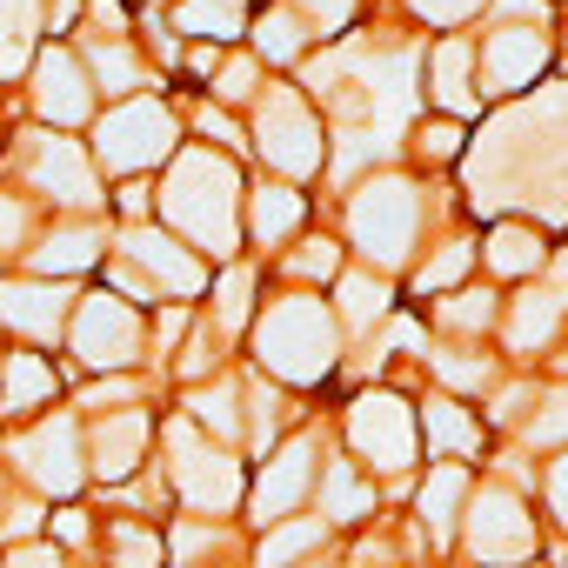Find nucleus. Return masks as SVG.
<instances>
[{"label":"nucleus","instance_id":"12","mask_svg":"<svg viewBox=\"0 0 568 568\" xmlns=\"http://www.w3.org/2000/svg\"><path fill=\"white\" fill-rule=\"evenodd\" d=\"M68 315H74V288H68V281H34V274H8V281H0V328L21 335L28 348L61 342Z\"/></svg>","mask_w":568,"mask_h":568},{"label":"nucleus","instance_id":"13","mask_svg":"<svg viewBox=\"0 0 568 568\" xmlns=\"http://www.w3.org/2000/svg\"><path fill=\"white\" fill-rule=\"evenodd\" d=\"M28 101H34V114H41L54 134L81 128V121L94 114V81H88L81 54H68V48H41V54H34V81H28Z\"/></svg>","mask_w":568,"mask_h":568},{"label":"nucleus","instance_id":"6","mask_svg":"<svg viewBox=\"0 0 568 568\" xmlns=\"http://www.w3.org/2000/svg\"><path fill=\"white\" fill-rule=\"evenodd\" d=\"M68 355H74V368H88V375H128V368L148 355L141 308L121 302L114 288L81 295L74 315H68Z\"/></svg>","mask_w":568,"mask_h":568},{"label":"nucleus","instance_id":"26","mask_svg":"<svg viewBox=\"0 0 568 568\" xmlns=\"http://www.w3.org/2000/svg\"><path fill=\"white\" fill-rule=\"evenodd\" d=\"M322 515H328V521H362V515H375V488L362 481L355 462H328V475H322Z\"/></svg>","mask_w":568,"mask_h":568},{"label":"nucleus","instance_id":"37","mask_svg":"<svg viewBox=\"0 0 568 568\" xmlns=\"http://www.w3.org/2000/svg\"><path fill=\"white\" fill-rule=\"evenodd\" d=\"M435 375L448 382V388H488V355H468V348H448V355H435Z\"/></svg>","mask_w":568,"mask_h":568},{"label":"nucleus","instance_id":"23","mask_svg":"<svg viewBox=\"0 0 568 568\" xmlns=\"http://www.w3.org/2000/svg\"><path fill=\"white\" fill-rule=\"evenodd\" d=\"M187 422L207 435V442H234L241 435V388L234 382H207V388H187Z\"/></svg>","mask_w":568,"mask_h":568},{"label":"nucleus","instance_id":"43","mask_svg":"<svg viewBox=\"0 0 568 568\" xmlns=\"http://www.w3.org/2000/svg\"><path fill=\"white\" fill-rule=\"evenodd\" d=\"M8 568H74L54 541H21V548H8Z\"/></svg>","mask_w":568,"mask_h":568},{"label":"nucleus","instance_id":"28","mask_svg":"<svg viewBox=\"0 0 568 568\" xmlns=\"http://www.w3.org/2000/svg\"><path fill=\"white\" fill-rule=\"evenodd\" d=\"M161 561H168V548L148 521H134V515L108 521V568H161Z\"/></svg>","mask_w":568,"mask_h":568},{"label":"nucleus","instance_id":"7","mask_svg":"<svg viewBox=\"0 0 568 568\" xmlns=\"http://www.w3.org/2000/svg\"><path fill=\"white\" fill-rule=\"evenodd\" d=\"M14 161H21V181H28L34 201H54L68 214H94L101 207V168H94V154L81 141H68L54 128H34V134H21Z\"/></svg>","mask_w":568,"mask_h":568},{"label":"nucleus","instance_id":"1","mask_svg":"<svg viewBox=\"0 0 568 568\" xmlns=\"http://www.w3.org/2000/svg\"><path fill=\"white\" fill-rule=\"evenodd\" d=\"M161 221L194 254L227 261L241 247V174H234V161L214 154V148L174 154L168 161V181H161Z\"/></svg>","mask_w":568,"mask_h":568},{"label":"nucleus","instance_id":"27","mask_svg":"<svg viewBox=\"0 0 568 568\" xmlns=\"http://www.w3.org/2000/svg\"><path fill=\"white\" fill-rule=\"evenodd\" d=\"M322 535H328V521H274V528L261 535L254 568H295L302 555H315V548H322Z\"/></svg>","mask_w":568,"mask_h":568},{"label":"nucleus","instance_id":"10","mask_svg":"<svg viewBox=\"0 0 568 568\" xmlns=\"http://www.w3.org/2000/svg\"><path fill=\"white\" fill-rule=\"evenodd\" d=\"M121 261L148 281L154 295H168V302H194V295L207 288L201 254H194L187 241H174L168 227H128V234H121Z\"/></svg>","mask_w":568,"mask_h":568},{"label":"nucleus","instance_id":"8","mask_svg":"<svg viewBox=\"0 0 568 568\" xmlns=\"http://www.w3.org/2000/svg\"><path fill=\"white\" fill-rule=\"evenodd\" d=\"M348 234H355V247H362L375 267H402V261L415 254V234H422V194H415V181L382 174V181L355 187V201H348Z\"/></svg>","mask_w":568,"mask_h":568},{"label":"nucleus","instance_id":"48","mask_svg":"<svg viewBox=\"0 0 568 568\" xmlns=\"http://www.w3.org/2000/svg\"><path fill=\"white\" fill-rule=\"evenodd\" d=\"M54 535L61 541H88V508H54Z\"/></svg>","mask_w":568,"mask_h":568},{"label":"nucleus","instance_id":"20","mask_svg":"<svg viewBox=\"0 0 568 568\" xmlns=\"http://www.w3.org/2000/svg\"><path fill=\"white\" fill-rule=\"evenodd\" d=\"M81 68L94 81V94H114V101L148 88V68H141V54L128 41H81Z\"/></svg>","mask_w":568,"mask_h":568},{"label":"nucleus","instance_id":"39","mask_svg":"<svg viewBox=\"0 0 568 568\" xmlns=\"http://www.w3.org/2000/svg\"><path fill=\"white\" fill-rule=\"evenodd\" d=\"M288 274H302V281H335V274H342V247H335V241H302V254H288Z\"/></svg>","mask_w":568,"mask_h":568},{"label":"nucleus","instance_id":"49","mask_svg":"<svg viewBox=\"0 0 568 568\" xmlns=\"http://www.w3.org/2000/svg\"><path fill=\"white\" fill-rule=\"evenodd\" d=\"M548 501H555V515H561V528H568V455L548 468Z\"/></svg>","mask_w":568,"mask_h":568},{"label":"nucleus","instance_id":"21","mask_svg":"<svg viewBox=\"0 0 568 568\" xmlns=\"http://www.w3.org/2000/svg\"><path fill=\"white\" fill-rule=\"evenodd\" d=\"M302 214H308V201H302L295 187H254V194H247V234H254L261 247H281V241L302 227Z\"/></svg>","mask_w":568,"mask_h":568},{"label":"nucleus","instance_id":"45","mask_svg":"<svg viewBox=\"0 0 568 568\" xmlns=\"http://www.w3.org/2000/svg\"><path fill=\"white\" fill-rule=\"evenodd\" d=\"M348 14H355V0H302V21H315L322 34H335Z\"/></svg>","mask_w":568,"mask_h":568},{"label":"nucleus","instance_id":"38","mask_svg":"<svg viewBox=\"0 0 568 568\" xmlns=\"http://www.w3.org/2000/svg\"><path fill=\"white\" fill-rule=\"evenodd\" d=\"M468 261H475V247H468V241H448V247L415 274V288H422V295H428V288H448V281H462V274H468Z\"/></svg>","mask_w":568,"mask_h":568},{"label":"nucleus","instance_id":"46","mask_svg":"<svg viewBox=\"0 0 568 568\" xmlns=\"http://www.w3.org/2000/svg\"><path fill=\"white\" fill-rule=\"evenodd\" d=\"M415 14H428V21H442V28H455V21H468L481 0H408Z\"/></svg>","mask_w":568,"mask_h":568},{"label":"nucleus","instance_id":"4","mask_svg":"<svg viewBox=\"0 0 568 568\" xmlns=\"http://www.w3.org/2000/svg\"><path fill=\"white\" fill-rule=\"evenodd\" d=\"M8 468H14V481H28L34 495H54V501L81 495V488H88L81 415H74V408H48V415H34V422L8 442Z\"/></svg>","mask_w":568,"mask_h":568},{"label":"nucleus","instance_id":"19","mask_svg":"<svg viewBox=\"0 0 568 568\" xmlns=\"http://www.w3.org/2000/svg\"><path fill=\"white\" fill-rule=\"evenodd\" d=\"M541 61H548V34H541V28H501V34H488V48H481V74H488L495 94L535 88Z\"/></svg>","mask_w":568,"mask_h":568},{"label":"nucleus","instance_id":"5","mask_svg":"<svg viewBox=\"0 0 568 568\" xmlns=\"http://www.w3.org/2000/svg\"><path fill=\"white\" fill-rule=\"evenodd\" d=\"M174 134H181V128H174L168 101H154V94H128V101H114V108L101 114V128H94V168L141 181L148 168L174 161Z\"/></svg>","mask_w":568,"mask_h":568},{"label":"nucleus","instance_id":"31","mask_svg":"<svg viewBox=\"0 0 568 568\" xmlns=\"http://www.w3.org/2000/svg\"><path fill=\"white\" fill-rule=\"evenodd\" d=\"M335 302H342V322H348V328H375V322L388 315V281H382V274H342Z\"/></svg>","mask_w":568,"mask_h":568},{"label":"nucleus","instance_id":"35","mask_svg":"<svg viewBox=\"0 0 568 568\" xmlns=\"http://www.w3.org/2000/svg\"><path fill=\"white\" fill-rule=\"evenodd\" d=\"M475 442H481V428H475L455 402H428V448L462 455V448H475Z\"/></svg>","mask_w":568,"mask_h":568},{"label":"nucleus","instance_id":"29","mask_svg":"<svg viewBox=\"0 0 568 568\" xmlns=\"http://www.w3.org/2000/svg\"><path fill=\"white\" fill-rule=\"evenodd\" d=\"M174 28L194 41H234L241 34V0H181Z\"/></svg>","mask_w":568,"mask_h":568},{"label":"nucleus","instance_id":"11","mask_svg":"<svg viewBox=\"0 0 568 568\" xmlns=\"http://www.w3.org/2000/svg\"><path fill=\"white\" fill-rule=\"evenodd\" d=\"M148 442H154V415L148 408H108V415H81V455H88V475L94 481H128L141 462H148Z\"/></svg>","mask_w":568,"mask_h":568},{"label":"nucleus","instance_id":"44","mask_svg":"<svg viewBox=\"0 0 568 568\" xmlns=\"http://www.w3.org/2000/svg\"><path fill=\"white\" fill-rule=\"evenodd\" d=\"M422 154H428V161H455V154H462V128H455V121L422 128Z\"/></svg>","mask_w":568,"mask_h":568},{"label":"nucleus","instance_id":"50","mask_svg":"<svg viewBox=\"0 0 568 568\" xmlns=\"http://www.w3.org/2000/svg\"><path fill=\"white\" fill-rule=\"evenodd\" d=\"M148 194H154L148 181H128V187H121V214H128V221H141V214H148Z\"/></svg>","mask_w":568,"mask_h":568},{"label":"nucleus","instance_id":"42","mask_svg":"<svg viewBox=\"0 0 568 568\" xmlns=\"http://www.w3.org/2000/svg\"><path fill=\"white\" fill-rule=\"evenodd\" d=\"M28 247V194H0V254Z\"/></svg>","mask_w":568,"mask_h":568},{"label":"nucleus","instance_id":"34","mask_svg":"<svg viewBox=\"0 0 568 568\" xmlns=\"http://www.w3.org/2000/svg\"><path fill=\"white\" fill-rule=\"evenodd\" d=\"M488 267H495V274H535V267H541V234H535V227H495Z\"/></svg>","mask_w":568,"mask_h":568},{"label":"nucleus","instance_id":"30","mask_svg":"<svg viewBox=\"0 0 568 568\" xmlns=\"http://www.w3.org/2000/svg\"><path fill=\"white\" fill-rule=\"evenodd\" d=\"M462 501H468V475H462V468H435V475L422 481V521H428L435 541L455 528V508H462Z\"/></svg>","mask_w":568,"mask_h":568},{"label":"nucleus","instance_id":"9","mask_svg":"<svg viewBox=\"0 0 568 568\" xmlns=\"http://www.w3.org/2000/svg\"><path fill=\"white\" fill-rule=\"evenodd\" d=\"M254 148L274 174H288V181H308L322 168V121L315 108L295 94V88H267L254 94Z\"/></svg>","mask_w":568,"mask_h":568},{"label":"nucleus","instance_id":"16","mask_svg":"<svg viewBox=\"0 0 568 568\" xmlns=\"http://www.w3.org/2000/svg\"><path fill=\"white\" fill-rule=\"evenodd\" d=\"M101 261H108V227L94 214H68L61 227L28 241V274L34 281H74V274H88Z\"/></svg>","mask_w":568,"mask_h":568},{"label":"nucleus","instance_id":"14","mask_svg":"<svg viewBox=\"0 0 568 568\" xmlns=\"http://www.w3.org/2000/svg\"><path fill=\"white\" fill-rule=\"evenodd\" d=\"M348 442H355V455L375 462L382 475H402V468L415 462V415H408V402H395V395H362V402L348 408Z\"/></svg>","mask_w":568,"mask_h":568},{"label":"nucleus","instance_id":"33","mask_svg":"<svg viewBox=\"0 0 568 568\" xmlns=\"http://www.w3.org/2000/svg\"><path fill=\"white\" fill-rule=\"evenodd\" d=\"M247 315H254V267H227L214 281V328L234 335V328H247Z\"/></svg>","mask_w":568,"mask_h":568},{"label":"nucleus","instance_id":"25","mask_svg":"<svg viewBox=\"0 0 568 568\" xmlns=\"http://www.w3.org/2000/svg\"><path fill=\"white\" fill-rule=\"evenodd\" d=\"M468 61H475L468 41H442V48H435V81H428V88H435V101H442L448 114H468V108L481 101L475 81H468Z\"/></svg>","mask_w":568,"mask_h":568},{"label":"nucleus","instance_id":"18","mask_svg":"<svg viewBox=\"0 0 568 568\" xmlns=\"http://www.w3.org/2000/svg\"><path fill=\"white\" fill-rule=\"evenodd\" d=\"M61 402V368L34 348L0 355V422H34Z\"/></svg>","mask_w":568,"mask_h":568},{"label":"nucleus","instance_id":"47","mask_svg":"<svg viewBox=\"0 0 568 568\" xmlns=\"http://www.w3.org/2000/svg\"><path fill=\"white\" fill-rule=\"evenodd\" d=\"M194 121H201V134H207V141H221V148H241V128H234L221 108H201Z\"/></svg>","mask_w":568,"mask_h":568},{"label":"nucleus","instance_id":"36","mask_svg":"<svg viewBox=\"0 0 568 568\" xmlns=\"http://www.w3.org/2000/svg\"><path fill=\"white\" fill-rule=\"evenodd\" d=\"M254 94H261V68H254L247 54L214 68V101H234V108H241V101H254Z\"/></svg>","mask_w":568,"mask_h":568},{"label":"nucleus","instance_id":"3","mask_svg":"<svg viewBox=\"0 0 568 568\" xmlns=\"http://www.w3.org/2000/svg\"><path fill=\"white\" fill-rule=\"evenodd\" d=\"M161 448H168V488L201 515V521H214V515H234L241 508V462H234V448H221V442H207L187 415H174L168 428H161Z\"/></svg>","mask_w":568,"mask_h":568},{"label":"nucleus","instance_id":"15","mask_svg":"<svg viewBox=\"0 0 568 568\" xmlns=\"http://www.w3.org/2000/svg\"><path fill=\"white\" fill-rule=\"evenodd\" d=\"M468 548L475 561H528L535 555V521L508 488H481L468 508Z\"/></svg>","mask_w":568,"mask_h":568},{"label":"nucleus","instance_id":"32","mask_svg":"<svg viewBox=\"0 0 568 568\" xmlns=\"http://www.w3.org/2000/svg\"><path fill=\"white\" fill-rule=\"evenodd\" d=\"M254 48H261V61H295L308 48V21L295 8H267L261 28H254Z\"/></svg>","mask_w":568,"mask_h":568},{"label":"nucleus","instance_id":"2","mask_svg":"<svg viewBox=\"0 0 568 568\" xmlns=\"http://www.w3.org/2000/svg\"><path fill=\"white\" fill-rule=\"evenodd\" d=\"M335 355H342V328L335 315L315 302V295H281L267 302V315L254 322V362L274 375V382H322L335 375Z\"/></svg>","mask_w":568,"mask_h":568},{"label":"nucleus","instance_id":"17","mask_svg":"<svg viewBox=\"0 0 568 568\" xmlns=\"http://www.w3.org/2000/svg\"><path fill=\"white\" fill-rule=\"evenodd\" d=\"M308 488H315V442L295 435L288 448L267 455V468H261V481H254V521H261V528L295 521V508L308 501Z\"/></svg>","mask_w":568,"mask_h":568},{"label":"nucleus","instance_id":"24","mask_svg":"<svg viewBox=\"0 0 568 568\" xmlns=\"http://www.w3.org/2000/svg\"><path fill=\"white\" fill-rule=\"evenodd\" d=\"M561 302H568V267H561L555 288L521 295V308H515V322H508L515 348H548V335H555V322H561Z\"/></svg>","mask_w":568,"mask_h":568},{"label":"nucleus","instance_id":"40","mask_svg":"<svg viewBox=\"0 0 568 568\" xmlns=\"http://www.w3.org/2000/svg\"><path fill=\"white\" fill-rule=\"evenodd\" d=\"M528 442H535V448H555V442H568V388H555V395H548V408L528 422Z\"/></svg>","mask_w":568,"mask_h":568},{"label":"nucleus","instance_id":"22","mask_svg":"<svg viewBox=\"0 0 568 568\" xmlns=\"http://www.w3.org/2000/svg\"><path fill=\"white\" fill-rule=\"evenodd\" d=\"M41 41V0H0V88H8Z\"/></svg>","mask_w":568,"mask_h":568},{"label":"nucleus","instance_id":"41","mask_svg":"<svg viewBox=\"0 0 568 568\" xmlns=\"http://www.w3.org/2000/svg\"><path fill=\"white\" fill-rule=\"evenodd\" d=\"M442 322L475 335V328H488V322H495V295H455V302L442 308Z\"/></svg>","mask_w":568,"mask_h":568}]
</instances>
